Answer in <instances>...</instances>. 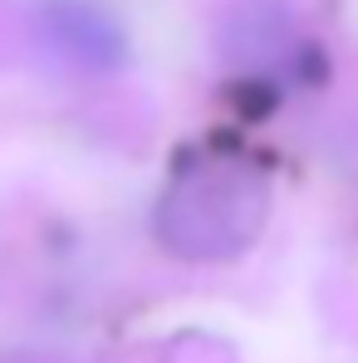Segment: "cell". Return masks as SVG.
<instances>
[{"label":"cell","mask_w":358,"mask_h":363,"mask_svg":"<svg viewBox=\"0 0 358 363\" xmlns=\"http://www.w3.org/2000/svg\"><path fill=\"white\" fill-rule=\"evenodd\" d=\"M290 40H295V30H290V10L280 0H240L221 25V45L240 64L280 60L290 50Z\"/></svg>","instance_id":"cell-3"},{"label":"cell","mask_w":358,"mask_h":363,"mask_svg":"<svg viewBox=\"0 0 358 363\" xmlns=\"http://www.w3.org/2000/svg\"><path fill=\"white\" fill-rule=\"evenodd\" d=\"M265 221V177L240 157H206V167H181L162 191L157 236L186 260H226L250 245Z\"/></svg>","instance_id":"cell-1"},{"label":"cell","mask_w":358,"mask_h":363,"mask_svg":"<svg viewBox=\"0 0 358 363\" xmlns=\"http://www.w3.org/2000/svg\"><path fill=\"white\" fill-rule=\"evenodd\" d=\"M40 40L79 69H118L128 60V35L99 0H35Z\"/></svg>","instance_id":"cell-2"}]
</instances>
